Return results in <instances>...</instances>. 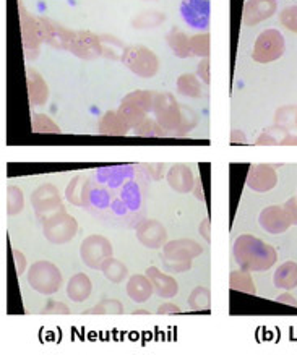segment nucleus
Segmentation results:
<instances>
[{
  "label": "nucleus",
  "mask_w": 297,
  "mask_h": 355,
  "mask_svg": "<svg viewBox=\"0 0 297 355\" xmlns=\"http://www.w3.org/2000/svg\"><path fill=\"white\" fill-rule=\"evenodd\" d=\"M180 15L192 28H207L210 23V0H182Z\"/></svg>",
  "instance_id": "1"
},
{
  "label": "nucleus",
  "mask_w": 297,
  "mask_h": 355,
  "mask_svg": "<svg viewBox=\"0 0 297 355\" xmlns=\"http://www.w3.org/2000/svg\"><path fill=\"white\" fill-rule=\"evenodd\" d=\"M275 284L278 287H286V289H292L297 286V265L294 263H286L281 266L280 272H276Z\"/></svg>",
  "instance_id": "2"
}]
</instances>
